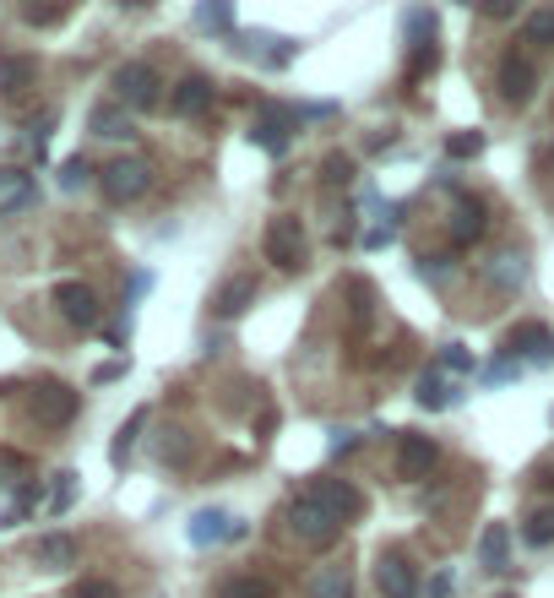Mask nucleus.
I'll return each mask as SVG.
<instances>
[{
	"label": "nucleus",
	"instance_id": "f257e3e1",
	"mask_svg": "<svg viewBox=\"0 0 554 598\" xmlns=\"http://www.w3.org/2000/svg\"><path fill=\"white\" fill-rule=\"evenodd\" d=\"M288 528H293V539L299 544H315V550H326L337 533H343V517L310 490V495H299L293 506H288Z\"/></svg>",
	"mask_w": 554,
	"mask_h": 598
},
{
	"label": "nucleus",
	"instance_id": "f03ea898",
	"mask_svg": "<svg viewBox=\"0 0 554 598\" xmlns=\"http://www.w3.org/2000/svg\"><path fill=\"white\" fill-rule=\"evenodd\" d=\"M77 409H82V398H77L66 381H38V387H27V414H33V425H44V430L71 425Z\"/></svg>",
	"mask_w": 554,
	"mask_h": 598
},
{
	"label": "nucleus",
	"instance_id": "7ed1b4c3",
	"mask_svg": "<svg viewBox=\"0 0 554 598\" xmlns=\"http://www.w3.org/2000/svg\"><path fill=\"white\" fill-rule=\"evenodd\" d=\"M99 185H104L109 202H137L152 185V169H147V158H115V163H104Z\"/></svg>",
	"mask_w": 554,
	"mask_h": 598
},
{
	"label": "nucleus",
	"instance_id": "20e7f679",
	"mask_svg": "<svg viewBox=\"0 0 554 598\" xmlns=\"http://www.w3.org/2000/svg\"><path fill=\"white\" fill-rule=\"evenodd\" d=\"M158 71L152 66H141V60H126L120 71H115V93H120V104L126 110H152L158 104Z\"/></svg>",
	"mask_w": 554,
	"mask_h": 598
},
{
	"label": "nucleus",
	"instance_id": "39448f33",
	"mask_svg": "<svg viewBox=\"0 0 554 598\" xmlns=\"http://www.w3.org/2000/svg\"><path fill=\"white\" fill-rule=\"evenodd\" d=\"M267 262L282 267V273H293L304 262V229H299V218H273L267 223Z\"/></svg>",
	"mask_w": 554,
	"mask_h": 598
},
{
	"label": "nucleus",
	"instance_id": "423d86ee",
	"mask_svg": "<svg viewBox=\"0 0 554 598\" xmlns=\"http://www.w3.org/2000/svg\"><path fill=\"white\" fill-rule=\"evenodd\" d=\"M55 310H60L71 326H82V332L99 326V315H104V304H99V295H93L88 284H60V289H55Z\"/></svg>",
	"mask_w": 554,
	"mask_h": 598
},
{
	"label": "nucleus",
	"instance_id": "0eeeda50",
	"mask_svg": "<svg viewBox=\"0 0 554 598\" xmlns=\"http://www.w3.org/2000/svg\"><path fill=\"white\" fill-rule=\"evenodd\" d=\"M506 348H511V359H528V365H550L554 359V337L544 321H522V326L506 337Z\"/></svg>",
	"mask_w": 554,
	"mask_h": 598
},
{
	"label": "nucleus",
	"instance_id": "6e6552de",
	"mask_svg": "<svg viewBox=\"0 0 554 598\" xmlns=\"http://www.w3.org/2000/svg\"><path fill=\"white\" fill-rule=\"evenodd\" d=\"M240 533H245V522H234L229 511H196V517H191V544H196V550H212V544L240 539Z\"/></svg>",
	"mask_w": 554,
	"mask_h": 598
},
{
	"label": "nucleus",
	"instance_id": "1a4fd4ad",
	"mask_svg": "<svg viewBox=\"0 0 554 598\" xmlns=\"http://www.w3.org/2000/svg\"><path fill=\"white\" fill-rule=\"evenodd\" d=\"M376 583H381L386 598H418V577H414V566H408V555H381Z\"/></svg>",
	"mask_w": 554,
	"mask_h": 598
},
{
	"label": "nucleus",
	"instance_id": "9d476101",
	"mask_svg": "<svg viewBox=\"0 0 554 598\" xmlns=\"http://www.w3.org/2000/svg\"><path fill=\"white\" fill-rule=\"evenodd\" d=\"M533 88H539L533 66H528L522 55H506V60H500V99H506V104H528Z\"/></svg>",
	"mask_w": 554,
	"mask_h": 598
},
{
	"label": "nucleus",
	"instance_id": "9b49d317",
	"mask_svg": "<svg viewBox=\"0 0 554 598\" xmlns=\"http://www.w3.org/2000/svg\"><path fill=\"white\" fill-rule=\"evenodd\" d=\"M33 202H38V185L22 169H0V218H11V212H22Z\"/></svg>",
	"mask_w": 554,
	"mask_h": 598
},
{
	"label": "nucleus",
	"instance_id": "f8f14e48",
	"mask_svg": "<svg viewBox=\"0 0 554 598\" xmlns=\"http://www.w3.org/2000/svg\"><path fill=\"white\" fill-rule=\"evenodd\" d=\"M288 120H293V115H288V110H262V120H256V126H251V142H262V148L273 152V158H282V152H288Z\"/></svg>",
	"mask_w": 554,
	"mask_h": 598
},
{
	"label": "nucleus",
	"instance_id": "ddd939ff",
	"mask_svg": "<svg viewBox=\"0 0 554 598\" xmlns=\"http://www.w3.org/2000/svg\"><path fill=\"white\" fill-rule=\"evenodd\" d=\"M435 457H440V451H435L429 436H403V447H397V473H403V479H424V473L435 468Z\"/></svg>",
	"mask_w": 554,
	"mask_h": 598
},
{
	"label": "nucleus",
	"instance_id": "4468645a",
	"mask_svg": "<svg viewBox=\"0 0 554 598\" xmlns=\"http://www.w3.org/2000/svg\"><path fill=\"white\" fill-rule=\"evenodd\" d=\"M174 110H180V115H207V110H212V77L191 71V77L174 88Z\"/></svg>",
	"mask_w": 554,
	"mask_h": 598
},
{
	"label": "nucleus",
	"instance_id": "2eb2a0df",
	"mask_svg": "<svg viewBox=\"0 0 554 598\" xmlns=\"http://www.w3.org/2000/svg\"><path fill=\"white\" fill-rule=\"evenodd\" d=\"M251 304H256V278H245V273H240V278H229V284L218 289V299H212V310H218V315H229V321H234V315H245Z\"/></svg>",
	"mask_w": 554,
	"mask_h": 598
},
{
	"label": "nucleus",
	"instance_id": "dca6fc26",
	"mask_svg": "<svg viewBox=\"0 0 554 598\" xmlns=\"http://www.w3.org/2000/svg\"><path fill=\"white\" fill-rule=\"evenodd\" d=\"M88 131H93V137H104V142L131 137V115H126V104H99V110L88 115Z\"/></svg>",
	"mask_w": 554,
	"mask_h": 598
},
{
	"label": "nucleus",
	"instance_id": "f3484780",
	"mask_svg": "<svg viewBox=\"0 0 554 598\" xmlns=\"http://www.w3.org/2000/svg\"><path fill=\"white\" fill-rule=\"evenodd\" d=\"M484 229H489V218H484V202H457V218H451V240L457 245H473V240H484Z\"/></svg>",
	"mask_w": 554,
	"mask_h": 598
},
{
	"label": "nucleus",
	"instance_id": "a211bd4d",
	"mask_svg": "<svg viewBox=\"0 0 554 598\" xmlns=\"http://www.w3.org/2000/svg\"><path fill=\"white\" fill-rule=\"evenodd\" d=\"M33 561H38L44 572H66V566H77V539L49 533V539H38V544H33Z\"/></svg>",
	"mask_w": 554,
	"mask_h": 598
},
{
	"label": "nucleus",
	"instance_id": "6ab92c4d",
	"mask_svg": "<svg viewBox=\"0 0 554 598\" xmlns=\"http://www.w3.org/2000/svg\"><path fill=\"white\" fill-rule=\"evenodd\" d=\"M489 284H495L500 295H511V289H522V284H528V262H522L517 251H500V256L489 262Z\"/></svg>",
	"mask_w": 554,
	"mask_h": 598
},
{
	"label": "nucleus",
	"instance_id": "aec40b11",
	"mask_svg": "<svg viewBox=\"0 0 554 598\" xmlns=\"http://www.w3.org/2000/svg\"><path fill=\"white\" fill-rule=\"evenodd\" d=\"M506 550H511V528H506V522H489L484 539H478V561H484L489 572H506Z\"/></svg>",
	"mask_w": 554,
	"mask_h": 598
},
{
	"label": "nucleus",
	"instance_id": "412c9836",
	"mask_svg": "<svg viewBox=\"0 0 554 598\" xmlns=\"http://www.w3.org/2000/svg\"><path fill=\"white\" fill-rule=\"evenodd\" d=\"M310 598H354V572L348 566H321L315 583H310Z\"/></svg>",
	"mask_w": 554,
	"mask_h": 598
},
{
	"label": "nucleus",
	"instance_id": "4be33fe9",
	"mask_svg": "<svg viewBox=\"0 0 554 598\" xmlns=\"http://www.w3.org/2000/svg\"><path fill=\"white\" fill-rule=\"evenodd\" d=\"M418 403L424 409H451L457 403V387L446 381V370H424L418 376Z\"/></svg>",
	"mask_w": 554,
	"mask_h": 598
},
{
	"label": "nucleus",
	"instance_id": "5701e85b",
	"mask_svg": "<svg viewBox=\"0 0 554 598\" xmlns=\"http://www.w3.org/2000/svg\"><path fill=\"white\" fill-rule=\"evenodd\" d=\"M245 55H262L267 66H288V60H293V38H277V33H251V38H245Z\"/></svg>",
	"mask_w": 554,
	"mask_h": 598
},
{
	"label": "nucleus",
	"instance_id": "b1692460",
	"mask_svg": "<svg viewBox=\"0 0 554 598\" xmlns=\"http://www.w3.org/2000/svg\"><path fill=\"white\" fill-rule=\"evenodd\" d=\"M315 495L337 511V517H359L365 511V501H359V490H348V484H337V479H326V484H315Z\"/></svg>",
	"mask_w": 554,
	"mask_h": 598
},
{
	"label": "nucleus",
	"instance_id": "393cba45",
	"mask_svg": "<svg viewBox=\"0 0 554 598\" xmlns=\"http://www.w3.org/2000/svg\"><path fill=\"white\" fill-rule=\"evenodd\" d=\"M33 71H38V66H33L27 55H5V60H0V88H5V93L16 99V93H22V88L33 82Z\"/></svg>",
	"mask_w": 554,
	"mask_h": 598
},
{
	"label": "nucleus",
	"instance_id": "a878e982",
	"mask_svg": "<svg viewBox=\"0 0 554 598\" xmlns=\"http://www.w3.org/2000/svg\"><path fill=\"white\" fill-rule=\"evenodd\" d=\"M522 38H528L533 49H550V44H554V5L528 11V22H522Z\"/></svg>",
	"mask_w": 554,
	"mask_h": 598
},
{
	"label": "nucleus",
	"instance_id": "bb28decb",
	"mask_svg": "<svg viewBox=\"0 0 554 598\" xmlns=\"http://www.w3.org/2000/svg\"><path fill=\"white\" fill-rule=\"evenodd\" d=\"M218 598H273V583L267 577H229Z\"/></svg>",
	"mask_w": 554,
	"mask_h": 598
},
{
	"label": "nucleus",
	"instance_id": "cd10ccee",
	"mask_svg": "<svg viewBox=\"0 0 554 598\" xmlns=\"http://www.w3.org/2000/svg\"><path fill=\"white\" fill-rule=\"evenodd\" d=\"M522 539H528V544H539V550H544V544H554V506H539V511L528 517Z\"/></svg>",
	"mask_w": 554,
	"mask_h": 598
},
{
	"label": "nucleus",
	"instance_id": "c85d7f7f",
	"mask_svg": "<svg viewBox=\"0 0 554 598\" xmlns=\"http://www.w3.org/2000/svg\"><path fill=\"white\" fill-rule=\"evenodd\" d=\"M141 425H147V409H137V414L120 425V436H115V462H126V457H131V447H137V436H141Z\"/></svg>",
	"mask_w": 554,
	"mask_h": 598
},
{
	"label": "nucleus",
	"instance_id": "c756f323",
	"mask_svg": "<svg viewBox=\"0 0 554 598\" xmlns=\"http://www.w3.org/2000/svg\"><path fill=\"white\" fill-rule=\"evenodd\" d=\"M88 180H93V163L88 158H66L60 163V191H82Z\"/></svg>",
	"mask_w": 554,
	"mask_h": 598
},
{
	"label": "nucleus",
	"instance_id": "7c9ffc66",
	"mask_svg": "<svg viewBox=\"0 0 554 598\" xmlns=\"http://www.w3.org/2000/svg\"><path fill=\"white\" fill-rule=\"evenodd\" d=\"M440 370H446V376H468V370H473V354H468L462 343H446V348H440Z\"/></svg>",
	"mask_w": 554,
	"mask_h": 598
},
{
	"label": "nucleus",
	"instance_id": "2f4dec72",
	"mask_svg": "<svg viewBox=\"0 0 554 598\" xmlns=\"http://www.w3.org/2000/svg\"><path fill=\"white\" fill-rule=\"evenodd\" d=\"M71 501H77V473H55V490H49V511L60 517Z\"/></svg>",
	"mask_w": 554,
	"mask_h": 598
},
{
	"label": "nucleus",
	"instance_id": "473e14b6",
	"mask_svg": "<svg viewBox=\"0 0 554 598\" xmlns=\"http://www.w3.org/2000/svg\"><path fill=\"white\" fill-rule=\"evenodd\" d=\"M196 22H201V27L229 33V27H234V11H229V5H196Z\"/></svg>",
	"mask_w": 554,
	"mask_h": 598
},
{
	"label": "nucleus",
	"instance_id": "72a5a7b5",
	"mask_svg": "<svg viewBox=\"0 0 554 598\" xmlns=\"http://www.w3.org/2000/svg\"><path fill=\"white\" fill-rule=\"evenodd\" d=\"M429 33H435V11H408V38H414V49H424Z\"/></svg>",
	"mask_w": 554,
	"mask_h": 598
},
{
	"label": "nucleus",
	"instance_id": "f704fd0d",
	"mask_svg": "<svg viewBox=\"0 0 554 598\" xmlns=\"http://www.w3.org/2000/svg\"><path fill=\"white\" fill-rule=\"evenodd\" d=\"M517 370H522V359H511V354H506V359H495V365H484V381H489V387H500V381H511Z\"/></svg>",
	"mask_w": 554,
	"mask_h": 598
},
{
	"label": "nucleus",
	"instance_id": "c9c22d12",
	"mask_svg": "<svg viewBox=\"0 0 554 598\" xmlns=\"http://www.w3.org/2000/svg\"><path fill=\"white\" fill-rule=\"evenodd\" d=\"M27 473V457L22 451H0V484H16Z\"/></svg>",
	"mask_w": 554,
	"mask_h": 598
},
{
	"label": "nucleus",
	"instance_id": "e433bc0d",
	"mask_svg": "<svg viewBox=\"0 0 554 598\" xmlns=\"http://www.w3.org/2000/svg\"><path fill=\"white\" fill-rule=\"evenodd\" d=\"M446 148H451V158H478V152H484V137H478V131H462V137H451Z\"/></svg>",
	"mask_w": 554,
	"mask_h": 598
},
{
	"label": "nucleus",
	"instance_id": "4c0bfd02",
	"mask_svg": "<svg viewBox=\"0 0 554 598\" xmlns=\"http://www.w3.org/2000/svg\"><path fill=\"white\" fill-rule=\"evenodd\" d=\"M158 457H163V462H185V457H191V441H185V430H169V441L158 447Z\"/></svg>",
	"mask_w": 554,
	"mask_h": 598
},
{
	"label": "nucleus",
	"instance_id": "58836bf2",
	"mask_svg": "<svg viewBox=\"0 0 554 598\" xmlns=\"http://www.w3.org/2000/svg\"><path fill=\"white\" fill-rule=\"evenodd\" d=\"M71 598H120L115 594V583H104V577H88V583H77Z\"/></svg>",
	"mask_w": 554,
	"mask_h": 598
},
{
	"label": "nucleus",
	"instance_id": "ea45409f",
	"mask_svg": "<svg viewBox=\"0 0 554 598\" xmlns=\"http://www.w3.org/2000/svg\"><path fill=\"white\" fill-rule=\"evenodd\" d=\"M66 16V5H27L22 11V22H33V27H49V22H60Z\"/></svg>",
	"mask_w": 554,
	"mask_h": 598
},
{
	"label": "nucleus",
	"instance_id": "a19ab883",
	"mask_svg": "<svg viewBox=\"0 0 554 598\" xmlns=\"http://www.w3.org/2000/svg\"><path fill=\"white\" fill-rule=\"evenodd\" d=\"M354 180V163L348 158H326V185H348Z\"/></svg>",
	"mask_w": 554,
	"mask_h": 598
},
{
	"label": "nucleus",
	"instance_id": "79ce46f5",
	"mask_svg": "<svg viewBox=\"0 0 554 598\" xmlns=\"http://www.w3.org/2000/svg\"><path fill=\"white\" fill-rule=\"evenodd\" d=\"M435 60H440V55H435V49H429V44H424V49H414V71H408V77H424V71H435Z\"/></svg>",
	"mask_w": 554,
	"mask_h": 598
},
{
	"label": "nucleus",
	"instance_id": "37998d69",
	"mask_svg": "<svg viewBox=\"0 0 554 598\" xmlns=\"http://www.w3.org/2000/svg\"><path fill=\"white\" fill-rule=\"evenodd\" d=\"M120 376H126V365H120V359H115V365H99V370H93V381H99V387H104V381H120Z\"/></svg>",
	"mask_w": 554,
	"mask_h": 598
},
{
	"label": "nucleus",
	"instance_id": "c03bdc74",
	"mask_svg": "<svg viewBox=\"0 0 554 598\" xmlns=\"http://www.w3.org/2000/svg\"><path fill=\"white\" fill-rule=\"evenodd\" d=\"M418 273H424V278H429V284H446V262H424V267H418Z\"/></svg>",
	"mask_w": 554,
	"mask_h": 598
},
{
	"label": "nucleus",
	"instance_id": "a18cd8bd",
	"mask_svg": "<svg viewBox=\"0 0 554 598\" xmlns=\"http://www.w3.org/2000/svg\"><path fill=\"white\" fill-rule=\"evenodd\" d=\"M147 289H152V278H147V273H137V278H131V299H141Z\"/></svg>",
	"mask_w": 554,
	"mask_h": 598
},
{
	"label": "nucleus",
	"instance_id": "49530a36",
	"mask_svg": "<svg viewBox=\"0 0 554 598\" xmlns=\"http://www.w3.org/2000/svg\"><path fill=\"white\" fill-rule=\"evenodd\" d=\"M550 419H554V414H550Z\"/></svg>",
	"mask_w": 554,
	"mask_h": 598
}]
</instances>
